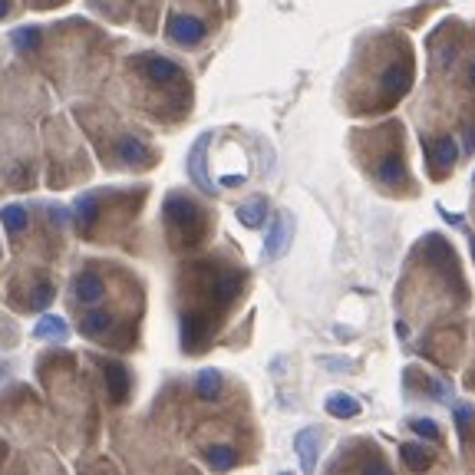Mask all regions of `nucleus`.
Wrapping results in <instances>:
<instances>
[{
  "mask_svg": "<svg viewBox=\"0 0 475 475\" xmlns=\"http://www.w3.org/2000/svg\"><path fill=\"white\" fill-rule=\"evenodd\" d=\"M469 77H472V83H475V63H472V67H469Z\"/></svg>",
  "mask_w": 475,
  "mask_h": 475,
  "instance_id": "nucleus-25",
  "label": "nucleus"
},
{
  "mask_svg": "<svg viewBox=\"0 0 475 475\" xmlns=\"http://www.w3.org/2000/svg\"><path fill=\"white\" fill-rule=\"evenodd\" d=\"M472 423H475V409L472 406H456V426H459L462 446H469V439H472Z\"/></svg>",
  "mask_w": 475,
  "mask_h": 475,
  "instance_id": "nucleus-18",
  "label": "nucleus"
},
{
  "mask_svg": "<svg viewBox=\"0 0 475 475\" xmlns=\"http://www.w3.org/2000/svg\"><path fill=\"white\" fill-rule=\"evenodd\" d=\"M4 13H7V0H0V17H4Z\"/></svg>",
  "mask_w": 475,
  "mask_h": 475,
  "instance_id": "nucleus-24",
  "label": "nucleus"
},
{
  "mask_svg": "<svg viewBox=\"0 0 475 475\" xmlns=\"http://www.w3.org/2000/svg\"><path fill=\"white\" fill-rule=\"evenodd\" d=\"M195 390H199L201 399H215L221 390V373L218 370H201L199 380H195Z\"/></svg>",
  "mask_w": 475,
  "mask_h": 475,
  "instance_id": "nucleus-12",
  "label": "nucleus"
},
{
  "mask_svg": "<svg viewBox=\"0 0 475 475\" xmlns=\"http://www.w3.org/2000/svg\"><path fill=\"white\" fill-rule=\"evenodd\" d=\"M10 40H13V47L30 50V47H33V43L40 40V30H33V27H27V30H13V33H10Z\"/></svg>",
  "mask_w": 475,
  "mask_h": 475,
  "instance_id": "nucleus-23",
  "label": "nucleus"
},
{
  "mask_svg": "<svg viewBox=\"0 0 475 475\" xmlns=\"http://www.w3.org/2000/svg\"><path fill=\"white\" fill-rule=\"evenodd\" d=\"M67 323L60 320V317H43V320L33 327V337H57V340H63L67 337Z\"/></svg>",
  "mask_w": 475,
  "mask_h": 475,
  "instance_id": "nucleus-16",
  "label": "nucleus"
},
{
  "mask_svg": "<svg viewBox=\"0 0 475 475\" xmlns=\"http://www.w3.org/2000/svg\"><path fill=\"white\" fill-rule=\"evenodd\" d=\"M409 426H413V432H416L419 439H429V442H439V436H442V432H439V426L432 423V419H413Z\"/></svg>",
  "mask_w": 475,
  "mask_h": 475,
  "instance_id": "nucleus-22",
  "label": "nucleus"
},
{
  "mask_svg": "<svg viewBox=\"0 0 475 475\" xmlns=\"http://www.w3.org/2000/svg\"><path fill=\"white\" fill-rule=\"evenodd\" d=\"M426 152H429V162H432V169L436 172H446L452 169V162H456V142L442 135L436 142H426Z\"/></svg>",
  "mask_w": 475,
  "mask_h": 475,
  "instance_id": "nucleus-8",
  "label": "nucleus"
},
{
  "mask_svg": "<svg viewBox=\"0 0 475 475\" xmlns=\"http://www.w3.org/2000/svg\"><path fill=\"white\" fill-rule=\"evenodd\" d=\"M291 235H294V218L287 215V211H281L274 218V228H271V235H267L264 241V255L274 261V257H281L291 247Z\"/></svg>",
  "mask_w": 475,
  "mask_h": 475,
  "instance_id": "nucleus-2",
  "label": "nucleus"
},
{
  "mask_svg": "<svg viewBox=\"0 0 475 475\" xmlns=\"http://www.w3.org/2000/svg\"><path fill=\"white\" fill-rule=\"evenodd\" d=\"M205 459H208V466L211 469H235V462H238V456H235V449H228V446H211V449H205Z\"/></svg>",
  "mask_w": 475,
  "mask_h": 475,
  "instance_id": "nucleus-15",
  "label": "nucleus"
},
{
  "mask_svg": "<svg viewBox=\"0 0 475 475\" xmlns=\"http://www.w3.org/2000/svg\"><path fill=\"white\" fill-rule=\"evenodd\" d=\"M409 79H413V67H409V60L386 67V73H383V93H386V99H399V96L409 89Z\"/></svg>",
  "mask_w": 475,
  "mask_h": 475,
  "instance_id": "nucleus-4",
  "label": "nucleus"
},
{
  "mask_svg": "<svg viewBox=\"0 0 475 475\" xmlns=\"http://www.w3.org/2000/svg\"><path fill=\"white\" fill-rule=\"evenodd\" d=\"M23 225H27V211L20 208V205H7V208H4V228L17 235Z\"/></svg>",
  "mask_w": 475,
  "mask_h": 475,
  "instance_id": "nucleus-20",
  "label": "nucleus"
},
{
  "mask_svg": "<svg viewBox=\"0 0 475 475\" xmlns=\"http://www.w3.org/2000/svg\"><path fill=\"white\" fill-rule=\"evenodd\" d=\"M116 155H119V159H125V162H139V159H145V145H139L135 142V139H125V142H119L116 145Z\"/></svg>",
  "mask_w": 475,
  "mask_h": 475,
  "instance_id": "nucleus-21",
  "label": "nucleus"
},
{
  "mask_svg": "<svg viewBox=\"0 0 475 475\" xmlns=\"http://www.w3.org/2000/svg\"><path fill=\"white\" fill-rule=\"evenodd\" d=\"M106 383H109V393H113L116 399H125L129 396V376H125L123 367H106Z\"/></svg>",
  "mask_w": 475,
  "mask_h": 475,
  "instance_id": "nucleus-13",
  "label": "nucleus"
},
{
  "mask_svg": "<svg viewBox=\"0 0 475 475\" xmlns=\"http://www.w3.org/2000/svg\"><path fill=\"white\" fill-rule=\"evenodd\" d=\"M297 456H301V469L304 472H314L317 469V449H320V432L317 429H301L294 439Z\"/></svg>",
  "mask_w": 475,
  "mask_h": 475,
  "instance_id": "nucleus-6",
  "label": "nucleus"
},
{
  "mask_svg": "<svg viewBox=\"0 0 475 475\" xmlns=\"http://www.w3.org/2000/svg\"><path fill=\"white\" fill-rule=\"evenodd\" d=\"M327 413L337 416V419H350V416L360 413V403H357L353 396H347V393H337V396L327 399Z\"/></svg>",
  "mask_w": 475,
  "mask_h": 475,
  "instance_id": "nucleus-11",
  "label": "nucleus"
},
{
  "mask_svg": "<svg viewBox=\"0 0 475 475\" xmlns=\"http://www.w3.org/2000/svg\"><path fill=\"white\" fill-rule=\"evenodd\" d=\"M165 218L179 228L181 238L199 241V235H201V208L191 199H185V195H169V199H165Z\"/></svg>",
  "mask_w": 475,
  "mask_h": 475,
  "instance_id": "nucleus-1",
  "label": "nucleus"
},
{
  "mask_svg": "<svg viewBox=\"0 0 475 475\" xmlns=\"http://www.w3.org/2000/svg\"><path fill=\"white\" fill-rule=\"evenodd\" d=\"M264 215H267L264 199H251L247 205L238 208V221H241L245 228H261V225H264Z\"/></svg>",
  "mask_w": 475,
  "mask_h": 475,
  "instance_id": "nucleus-10",
  "label": "nucleus"
},
{
  "mask_svg": "<svg viewBox=\"0 0 475 475\" xmlns=\"http://www.w3.org/2000/svg\"><path fill=\"white\" fill-rule=\"evenodd\" d=\"M165 30H169V37L175 43H185V47H191V43H199L205 37V23L195 17H172Z\"/></svg>",
  "mask_w": 475,
  "mask_h": 475,
  "instance_id": "nucleus-5",
  "label": "nucleus"
},
{
  "mask_svg": "<svg viewBox=\"0 0 475 475\" xmlns=\"http://www.w3.org/2000/svg\"><path fill=\"white\" fill-rule=\"evenodd\" d=\"M472 257H475V238H472Z\"/></svg>",
  "mask_w": 475,
  "mask_h": 475,
  "instance_id": "nucleus-26",
  "label": "nucleus"
},
{
  "mask_svg": "<svg viewBox=\"0 0 475 475\" xmlns=\"http://www.w3.org/2000/svg\"><path fill=\"white\" fill-rule=\"evenodd\" d=\"M208 145H211V133H205L199 142L191 145V155H189V175H191V181H195L201 191H215L208 172H205V152H208Z\"/></svg>",
  "mask_w": 475,
  "mask_h": 475,
  "instance_id": "nucleus-3",
  "label": "nucleus"
},
{
  "mask_svg": "<svg viewBox=\"0 0 475 475\" xmlns=\"http://www.w3.org/2000/svg\"><path fill=\"white\" fill-rule=\"evenodd\" d=\"M142 67L149 73V79H155V83H181L185 79V73L175 63H169V60H162V57H145Z\"/></svg>",
  "mask_w": 475,
  "mask_h": 475,
  "instance_id": "nucleus-7",
  "label": "nucleus"
},
{
  "mask_svg": "<svg viewBox=\"0 0 475 475\" xmlns=\"http://www.w3.org/2000/svg\"><path fill=\"white\" fill-rule=\"evenodd\" d=\"M403 462H406L413 472H423V469L432 466V456H429L423 446H413V442H406V446H403Z\"/></svg>",
  "mask_w": 475,
  "mask_h": 475,
  "instance_id": "nucleus-14",
  "label": "nucleus"
},
{
  "mask_svg": "<svg viewBox=\"0 0 475 475\" xmlns=\"http://www.w3.org/2000/svg\"><path fill=\"white\" fill-rule=\"evenodd\" d=\"M386 185H396V181H403V162H399V155H386V162L380 165V172H376Z\"/></svg>",
  "mask_w": 475,
  "mask_h": 475,
  "instance_id": "nucleus-19",
  "label": "nucleus"
},
{
  "mask_svg": "<svg viewBox=\"0 0 475 475\" xmlns=\"http://www.w3.org/2000/svg\"><path fill=\"white\" fill-rule=\"evenodd\" d=\"M109 323H113V317H106V314H86L83 323H79V330H83L86 337H103V333L109 330Z\"/></svg>",
  "mask_w": 475,
  "mask_h": 475,
  "instance_id": "nucleus-17",
  "label": "nucleus"
},
{
  "mask_svg": "<svg viewBox=\"0 0 475 475\" xmlns=\"http://www.w3.org/2000/svg\"><path fill=\"white\" fill-rule=\"evenodd\" d=\"M73 291H77L79 301H86V304H96V301L103 297V277L96 274V271H79Z\"/></svg>",
  "mask_w": 475,
  "mask_h": 475,
  "instance_id": "nucleus-9",
  "label": "nucleus"
}]
</instances>
